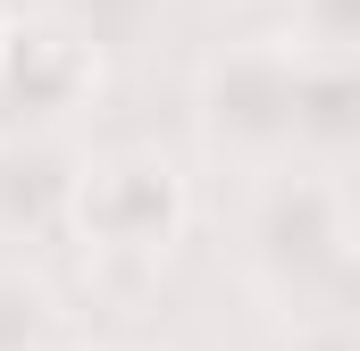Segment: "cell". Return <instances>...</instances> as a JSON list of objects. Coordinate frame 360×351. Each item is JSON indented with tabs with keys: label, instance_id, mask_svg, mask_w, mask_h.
<instances>
[{
	"label": "cell",
	"instance_id": "obj_5",
	"mask_svg": "<svg viewBox=\"0 0 360 351\" xmlns=\"http://www.w3.org/2000/svg\"><path fill=\"white\" fill-rule=\"evenodd\" d=\"M84 159L59 134H0V234H68Z\"/></svg>",
	"mask_w": 360,
	"mask_h": 351
},
{
	"label": "cell",
	"instance_id": "obj_8",
	"mask_svg": "<svg viewBox=\"0 0 360 351\" xmlns=\"http://www.w3.org/2000/svg\"><path fill=\"white\" fill-rule=\"evenodd\" d=\"M0 351H59V310L25 267H0Z\"/></svg>",
	"mask_w": 360,
	"mask_h": 351
},
{
	"label": "cell",
	"instance_id": "obj_3",
	"mask_svg": "<svg viewBox=\"0 0 360 351\" xmlns=\"http://www.w3.org/2000/svg\"><path fill=\"white\" fill-rule=\"evenodd\" d=\"M193 218V192H184V168L168 151H101L76 176V209H68V234H84L92 251L109 260H168Z\"/></svg>",
	"mask_w": 360,
	"mask_h": 351
},
{
	"label": "cell",
	"instance_id": "obj_1",
	"mask_svg": "<svg viewBox=\"0 0 360 351\" xmlns=\"http://www.w3.org/2000/svg\"><path fill=\"white\" fill-rule=\"evenodd\" d=\"M243 267H252V284L269 293L276 310L335 318L327 301L352 276V209H344V184L319 176V168H269L260 192H252V218H243Z\"/></svg>",
	"mask_w": 360,
	"mask_h": 351
},
{
	"label": "cell",
	"instance_id": "obj_6",
	"mask_svg": "<svg viewBox=\"0 0 360 351\" xmlns=\"http://www.w3.org/2000/svg\"><path fill=\"white\" fill-rule=\"evenodd\" d=\"M360 143V76L352 59H327V51H302L293 67V168L335 176Z\"/></svg>",
	"mask_w": 360,
	"mask_h": 351
},
{
	"label": "cell",
	"instance_id": "obj_2",
	"mask_svg": "<svg viewBox=\"0 0 360 351\" xmlns=\"http://www.w3.org/2000/svg\"><path fill=\"white\" fill-rule=\"evenodd\" d=\"M293 67L302 51L285 34H243V42H218L201 67H193V117H201V143L235 168L269 176L293 168Z\"/></svg>",
	"mask_w": 360,
	"mask_h": 351
},
{
	"label": "cell",
	"instance_id": "obj_9",
	"mask_svg": "<svg viewBox=\"0 0 360 351\" xmlns=\"http://www.w3.org/2000/svg\"><path fill=\"white\" fill-rule=\"evenodd\" d=\"M360 34V0H293V51H327V59H352Z\"/></svg>",
	"mask_w": 360,
	"mask_h": 351
},
{
	"label": "cell",
	"instance_id": "obj_10",
	"mask_svg": "<svg viewBox=\"0 0 360 351\" xmlns=\"http://www.w3.org/2000/svg\"><path fill=\"white\" fill-rule=\"evenodd\" d=\"M293 351H352V326L344 318H319L310 335H293Z\"/></svg>",
	"mask_w": 360,
	"mask_h": 351
},
{
	"label": "cell",
	"instance_id": "obj_4",
	"mask_svg": "<svg viewBox=\"0 0 360 351\" xmlns=\"http://www.w3.org/2000/svg\"><path fill=\"white\" fill-rule=\"evenodd\" d=\"M101 84L76 34H59L51 17H0V134H59Z\"/></svg>",
	"mask_w": 360,
	"mask_h": 351
},
{
	"label": "cell",
	"instance_id": "obj_7",
	"mask_svg": "<svg viewBox=\"0 0 360 351\" xmlns=\"http://www.w3.org/2000/svg\"><path fill=\"white\" fill-rule=\"evenodd\" d=\"M42 17H51L59 34H76L92 59H101V51H126V42L151 25V0H51Z\"/></svg>",
	"mask_w": 360,
	"mask_h": 351
},
{
	"label": "cell",
	"instance_id": "obj_11",
	"mask_svg": "<svg viewBox=\"0 0 360 351\" xmlns=\"http://www.w3.org/2000/svg\"><path fill=\"white\" fill-rule=\"evenodd\" d=\"M0 17H8V0H0Z\"/></svg>",
	"mask_w": 360,
	"mask_h": 351
}]
</instances>
